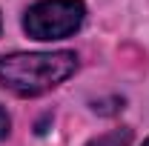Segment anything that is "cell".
<instances>
[{
    "label": "cell",
    "instance_id": "cell-1",
    "mask_svg": "<svg viewBox=\"0 0 149 146\" xmlns=\"http://www.w3.org/2000/svg\"><path fill=\"white\" fill-rule=\"evenodd\" d=\"M74 69V52H15L0 57V83L15 95L35 97L63 83Z\"/></svg>",
    "mask_w": 149,
    "mask_h": 146
},
{
    "label": "cell",
    "instance_id": "cell-2",
    "mask_svg": "<svg viewBox=\"0 0 149 146\" xmlns=\"http://www.w3.org/2000/svg\"><path fill=\"white\" fill-rule=\"evenodd\" d=\"M83 17L86 9L80 0H40L26 12L23 29L35 40H57V37L74 35Z\"/></svg>",
    "mask_w": 149,
    "mask_h": 146
},
{
    "label": "cell",
    "instance_id": "cell-4",
    "mask_svg": "<svg viewBox=\"0 0 149 146\" xmlns=\"http://www.w3.org/2000/svg\"><path fill=\"white\" fill-rule=\"evenodd\" d=\"M9 129H12V120H9V115H6V109L0 106V140L9 135Z\"/></svg>",
    "mask_w": 149,
    "mask_h": 146
},
{
    "label": "cell",
    "instance_id": "cell-5",
    "mask_svg": "<svg viewBox=\"0 0 149 146\" xmlns=\"http://www.w3.org/2000/svg\"><path fill=\"white\" fill-rule=\"evenodd\" d=\"M143 146H149V140H146V143H143Z\"/></svg>",
    "mask_w": 149,
    "mask_h": 146
},
{
    "label": "cell",
    "instance_id": "cell-3",
    "mask_svg": "<svg viewBox=\"0 0 149 146\" xmlns=\"http://www.w3.org/2000/svg\"><path fill=\"white\" fill-rule=\"evenodd\" d=\"M129 140H132L129 129H112L106 135H97V138L89 140L86 146H129Z\"/></svg>",
    "mask_w": 149,
    "mask_h": 146
}]
</instances>
